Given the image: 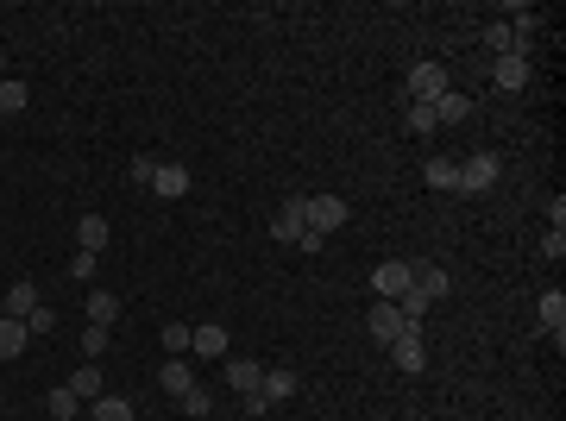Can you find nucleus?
Wrapping results in <instances>:
<instances>
[{"instance_id": "1", "label": "nucleus", "mask_w": 566, "mask_h": 421, "mask_svg": "<svg viewBox=\"0 0 566 421\" xmlns=\"http://www.w3.org/2000/svg\"><path fill=\"white\" fill-rule=\"evenodd\" d=\"M440 295H447V271H440V265H410V295H403L397 308H403L410 327H422V314L440 302Z\"/></svg>"}, {"instance_id": "2", "label": "nucleus", "mask_w": 566, "mask_h": 421, "mask_svg": "<svg viewBox=\"0 0 566 421\" xmlns=\"http://www.w3.org/2000/svg\"><path fill=\"white\" fill-rule=\"evenodd\" d=\"M302 227H308L315 239L340 233V227H346V201H340V195H308V201H302Z\"/></svg>"}, {"instance_id": "3", "label": "nucleus", "mask_w": 566, "mask_h": 421, "mask_svg": "<svg viewBox=\"0 0 566 421\" xmlns=\"http://www.w3.org/2000/svg\"><path fill=\"white\" fill-rule=\"evenodd\" d=\"M447 89H453V82H447L440 63H416V70H410V101H428V108H434Z\"/></svg>"}, {"instance_id": "4", "label": "nucleus", "mask_w": 566, "mask_h": 421, "mask_svg": "<svg viewBox=\"0 0 566 421\" xmlns=\"http://www.w3.org/2000/svg\"><path fill=\"white\" fill-rule=\"evenodd\" d=\"M491 182H497V157H491V151H472V157L459 164V189L478 195V189H491Z\"/></svg>"}, {"instance_id": "5", "label": "nucleus", "mask_w": 566, "mask_h": 421, "mask_svg": "<svg viewBox=\"0 0 566 421\" xmlns=\"http://www.w3.org/2000/svg\"><path fill=\"white\" fill-rule=\"evenodd\" d=\"M391 359H397V371H428V346H422V327H410V333H397V340H391Z\"/></svg>"}, {"instance_id": "6", "label": "nucleus", "mask_w": 566, "mask_h": 421, "mask_svg": "<svg viewBox=\"0 0 566 421\" xmlns=\"http://www.w3.org/2000/svg\"><path fill=\"white\" fill-rule=\"evenodd\" d=\"M372 283H378V302H403V295H410V265H403V258H391V265H378V271H372Z\"/></svg>"}, {"instance_id": "7", "label": "nucleus", "mask_w": 566, "mask_h": 421, "mask_svg": "<svg viewBox=\"0 0 566 421\" xmlns=\"http://www.w3.org/2000/svg\"><path fill=\"white\" fill-rule=\"evenodd\" d=\"M189 346H195V359H227V327L202 321V327H189Z\"/></svg>"}, {"instance_id": "8", "label": "nucleus", "mask_w": 566, "mask_h": 421, "mask_svg": "<svg viewBox=\"0 0 566 421\" xmlns=\"http://www.w3.org/2000/svg\"><path fill=\"white\" fill-rule=\"evenodd\" d=\"M38 302H44V295H38V283H32V277H19L13 289H6V302H0V314H13V321H25V314H32Z\"/></svg>"}, {"instance_id": "9", "label": "nucleus", "mask_w": 566, "mask_h": 421, "mask_svg": "<svg viewBox=\"0 0 566 421\" xmlns=\"http://www.w3.org/2000/svg\"><path fill=\"white\" fill-rule=\"evenodd\" d=\"M151 189H157L164 201H176V195H189V170H183V164H157V170H151Z\"/></svg>"}, {"instance_id": "10", "label": "nucleus", "mask_w": 566, "mask_h": 421, "mask_svg": "<svg viewBox=\"0 0 566 421\" xmlns=\"http://www.w3.org/2000/svg\"><path fill=\"white\" fill-rule=\"evenodd\" d=\"M372 333H378L384 346H391L397 333H410V321H403V308H397V302H378V308H372Z\"/></svg>"}, {"instance_id": "11", "label": "nucleus", "mask_w": 566, "mask_h": 421, "mask_svg": "<svg viewBox=\"0 0 566 421\" xmlns=\"http://www.w3.org/2000/svg\"><path fill=\"white\" fill-rule=\"evenodd\" d=\"M271 233H278L283 246H296V239L308 233V227H302V201H283V208H278V220H271Z\"/></svg>"}, {"instance_id": "12", "label": "nucleus", "mask_w": 566, "mask_h": 421, "mask_svg": "<svg viewBox=\"0 0 566 421\" xmlns=\"http://www.w3.org/2000/svg\"><path fill=\"white\" fill-rule=\"evenodd\" d=\"M227 384H233L240 397H252V390L265 384V365H252V359H233V365H227Z\"/></svg>"}, {"instance_id": "13", "label": "nucleus", "mask_w": 566, "mask_h": 421, "mask_svg": "<svg viewBox=\"0 0 566 421\" xmlns=\"http://www.w3.org/2000/svg\"><path fill=\"white\" fill-rule=\"evenodd\" d=\"M157 384H164L170 397H183V390L195 384V365H183V359H164V371H157Z\"/></svg>"}, {"instance_id": "14", "label": "nucleus", "mask_w": 566, "mask_h": 421, "mask_svg": "<svg viewBox=\"0 0 566 421\" xmlns=\"http://www.w3.org/2000/svg\"><path fill=\"white\" fill-rule=\"evenodd\" d=\"M25 340H32V333H25V321L0 314V359H19V352H25Z\"/></svg>"}, {"instance_id": "15", "label": "nucleus", "mask_w": 566, "mask_h": 421, "mask_svg": "<svg viewBox=\"0 0 566 421\" xmlns=\"http://www.w3.org/2000/svg\"><path fill=\"white\" fill-rule=\"evenodd\" d=\"M259 397H265V403H289V397H296V371H265Z\"/></svg>"}, {"instance_id": "16", "label": "nucleus", "mask_w": 566, "mask_h": 421, "mask_svg": "<svg viewBox=\"0 0 566 421\" xmlns=\"http://www.w3.org/2000/svg\"><path fill=\"white\" fill-rule=\"evenodd\" d=\"M491 76H497V89H523L529 82V57H497Z\"/></svg>"}, {"instance_id": "17", "label": "nucleus", "mask_w": 566, "mask_h": 421, "mask_svg": "<svg viewBox=\"0 0 566 421\" xmlns=\"http://www.w3.org/2000/svg\"><path fill=\"white\" fill-rule=\"evenodd\" d=\"M76 246H82V252H101V246H108V220H101V214H82V227H76Z\"/></svg>"}, {"instance_id": "18", "label": "nucleus", "mask_w": 566, "mask_h": 421, "mask_svg": "<svg viewBox=\"0 0 566 421\" xmlns=\"http://www.w3.org/2000/svg\"><path fill=\"white\" fill-rule=\"evenodd\" d=\"M114 314H120V295H114V289H89V321H95V327H108Z\"/></svg>"}, {"instance_id": "19", "label": "nucleus", "mask_w": 566, "mask_h": 421, "mask_svg": "<svg viewBox=\"0 0 566 421\" xmlns=\"http://www.w3.org/2000/svg\"><path fill=\"white\" fill-rule=\"evenodd\" d=\"M44 409H51V421H70V416H76V409H82V397H76L70 384H57V390L44 397Z\"/></svg>"}, {"instance_id": "20", "label": "nucleus", "mask_w": 566, "mask_h": 421, "mask_svg": "<svg viewBox=\"0 0 566 421\" xmlns=\"http://www.w3.org/2000/svg\"><path fill=\"white\" fill-rule=\"evenodd\" d=\"M542 321H548V333H554V340L566 333V295H561V289H548V295H542Z\"/></svg>"}, {"instance_id": "21", "label": "nucleus", "mask_w": 566, "mask_h": 421, "mask_svg": "<svg viewBox=\"0 0 566 421\" xmlns=\"http://www.w3.org/2000/svg\"><path fill=\"white\" fill-rule=\"evenodd\" d=\"M466 114H472V95H459V89H447L434 101V120H466Z\"/></svg>"}, {"instance_id": "22", "label": "nucleus", "mask_w": 566, "mask_h": 421, "mask_svg": "<svg viewBox=\"0 0 566 421\" xmlns=\"http://www.w3.org/2000/svg\"><path fill=\"white\" fill-rule=\"evenodd\" d=\"M25 101H32V89L13 82V76H0V114H25Z\"/></svg>"}, {"instance_id": "23", "label": "nucleus", "mask_w": 566, "mask_h": 421, "mask_svg": "<svg viewBox=\"0 0 566 421\" xmlns=\"http://www.w3.org/2000/svg\"><path fill=\"white\" fill-rule=\"evenodd\" d=\"M176 409H183V416H195V421H208V409H214V397H208L202 384H189V390L176 397Z\"/></svg>"}, {"instance_id": "24", "label": "nucleus", "mask_w": 566, "mask_h": 421, "mask_svg": "<svg viewBox=\"0 0 566 421\" xmlns=\"http://www.w3.org/2000/svg\"><path fill=\"white\" fill-rule=\"evenodd\" d=\"M95 421H133V403L127 397H95Z\"/></svg>"}, {"instance_id": "25", "label": "nucleus", "mask_w": 566, "mask_h": 421, "mask_svg": "<svg viewBox=\"0 0 566 421\" xmlns=\"http://www.w3.org/2000/svg\"><path fill=\"white\" fill-rule=\"evenodd\" d=\"M428 182H434V189H459V164H447V157H428Z\"/></svg>"}, {"instance_id": "26", "label": "nucleus", "mask_w": 566, "mask_h": 421, "mask_svg": "<svg viewBox=\"0 0 566 421\" xmlns=\"http://www.w3.org/2000/svg\"><path fill=\"white\" fill-rule=\"evenodd\" d=\"M70 390H76L82 403H95V397H101V371H95V365H89V371H76V378H70Z\"/></svg>"}, {"instance_id": "27", "label": "nucleus", "mask_w": 566, "mask_h": 421, "mask_svg": "<svg viewBox=\"0 0 566 421\" xmlns=\"http://www.w3.org/2000/svg\"><path fill=\"white\" fill-rule=\"evenodd\" d=\"M440 120H434V108L428 101H410V133H434Z\"/></svg>"}, {"instance_id": "28", "label": "nucleus", "mask_w": 566, "mask_h": 421, "mask_svg": "<svg viewBox=\"0 0 566 421\" xmlns=\"http://www.w3.org/2000/svg\"><path fill=\"white\" fill-rule=\"evenodd\" d=\"M57 327V314H51V302H38L32 314H25V333H51Z\"/></svg>"}, {"instance_id": "29", "label": "nucleus", "mask_w": 566, "mask_h": 421, "mask_svg": "<svg viewBox=\"0 0 566 421\" xmlns=\"http://www.w3.org/2000/svg\"><path fill=\"white\" fill-rule=\"evenodd\" d=\"M70 277H76V283H95V252H76V258H70Z\"/></svg>"}, {"instance_id": "30", "label": "nucleus", "mask_w": 566, "mask_h": 421, "mask_svg": "<svg viewBox=\"0 0 566 421\" xmlns=\"http://www.w3.org/2000/svg\"><path fill=\"white\" fill-rule=\"evenodd\" d=\"M82 346H89V359H101V352H108V327H89Z\"/></svg>"}, {"instance_id": "31", "label": "nucleus", "mask_w": 566, "mask_h": 421, "mask_svg": "<svg viewBox=\"0 0 566 421\" xmlns=\"http://www.w3.org/2000/svg\"><path fill=\"white\" fill-rule=\"evenodd\" d=\"M164 346H170V352H183V346H189V327H183V321H170V327H164Z\"/></svg>"}, {"instance_id": "32", "label": "nucleus", "mask_w": 566, "mask_h": 421, "mask_svg": "<svg viewBox=\"0 0 566 421\" xmlns=\"http://www.w3.org/2000/svg\"><path fill=\"white\" fill-rule=\"evenodd\" d=\"M0 70H6V57H0Z\"/></svg>"}]
</instances>
